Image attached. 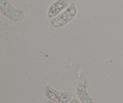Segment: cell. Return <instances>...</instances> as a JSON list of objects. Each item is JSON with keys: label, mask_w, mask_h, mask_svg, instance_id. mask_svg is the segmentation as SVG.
Returning a JSON list of instances; mask_svg holds the SVG:
<instances>
[{"label": "cell", "mask_w": 123, "mask_h": 103, "mask_svg": "<svg viewBox=\"0 0 123 103\" xmlns=\"http://www.w3.org/2000/svg\"><path fill=\"white\" fill-rule=\"evenodd\" d=\"M78 13L76 6L74 2H70V5L60 14L50 19L49 25L54 28L64 27L74 19Z\"/></svg>", "instance_id": "obj_1"}, {"label": "cell", "mask_w": 123, "mask_h": 103, "mask_svg": "<svg viewBox=\"0 0 123 103\" xmlns=\"http://www.w3.org/2000/svg\"><path fill=\"white\" fill-rule=\"evenodd\" d=\"M0 11L5 17L15 22L25 20L28 15L27 12L15 8L7 0H0Z\"/></svg>", "instance_id": "obj_2"}, {"label": "cell", "mask_w": 123, "mask_h": 103, "mask_svg": "<svg viewBox=\"0 0 123 103\" xmlns=\"http://www.w3.org/2000/svg\"><path fill=\"white\" fill-rule=\"evenodd\" d=\"M44 94L48 100L55 103H67L72 97L70 92H61L50 87L44 88Z\"/></svg>", "instance_id": "obj_3"}, {"label": "cell", "mask_w": 123, "mask_h": 103, "mask_svg": "<svg viewBox=\"0 0 123 103\" xmlns=\"http://www.w3.org/2000/svg\"><path fill=\"white\" fill-rule=\"evenodd\" d=\"M70 5V2L69 0H56L49 7L48 11V17L51 19L55 18Z\"/></svg>", "instance_id": "obj_4"}, {"label": "cell", "mask_w": 123, "mask_h": 103, "mask_svg": "<svg viewBox=\"0 0 123 103\" xmlns=\"http://www.w3.org/2000/svg\"><path fill=\"white\" fill-rule=\"evenodd\" d=\"M88 86V84L86 80H83L79 82L77 86V96L82 103H94L92 98L87 92Z\"/></svg>", "instance_id": "obj_5"}, {"label": "cell", "mask_w": 123, "mask_h": 103, "mask_svg": "<svg viewBox=\"0 0 123 103\" xmlns=\"http://www.w3.org/2000/svg\"><path fill=\"white\" fill-rule=\"evenodd\" d=\"M70 103H82L80 101H78V100H73L71 101Z\"/></svg>", "instance_id": "obj_6"}, {"label": "cell", "mask_w": 123, "mask_h": 103, "mask_svg": "<svg viewBox=\"0 0 123 103\" xmlns=\"http://www.w3.org/2000/svg\"><path fill=\"white\" fill-rule=\"evenodd\" d=\"M46 103H55L52 102V101H47Z\"/></svg>", "instance_id": "obj_7"}]
</instances>
